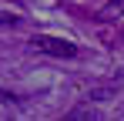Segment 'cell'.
<instances>
[{"instance_id":"obj_1","label":"cell","mask_w":124,"mask_h":121,"mask_svg":"<svg viewBox=\"0 0 124 121\" xmlns=\"http://www.w3.org/2000/svg\"><path fill=\"white\" fill-rule=\"evenodd\" d=\"M30 47H34V51H40V54H54V57H74V54H77V47H74L70 40L47 37V34H37V37L30 40Z\"/></svg>"},{"instance_id":"obj_2","label":"cell","mask_w":124,"mask_h":121,"mask_svg":"<svg viewBox=\"0 0 124 121\" xmlns=\"http://www.w3.org/2000/svg\"><path fill=\"white\" fill-rule=\"evenodd\" d=\"M121 14H124V0H111V3H107V7L101 10V17H104V20H111V17H121Z\"/></svg>"},{"instance_id":"obj_3","label":"cell","mask_w":124,"mask_h":121,"mask_svg":"<svg viewBox=\"0 0 124 121\" xmlns=\"http://www.w3.org/2000/svg\"><path fill=\"white\" fill-rule=\"evenodd\" d=\"M3 24H10V27H14V24H20V17H17V14H7V10H0V27H3Z\"/></svg>"}]
</instances>
